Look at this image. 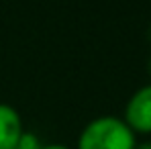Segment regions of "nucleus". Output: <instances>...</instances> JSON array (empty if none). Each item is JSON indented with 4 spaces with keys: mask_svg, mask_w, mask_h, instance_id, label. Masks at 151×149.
<instances>
[{
    "mask_svg": "<svg viewBox=\"0 0 151 149\" xmlns=\"http://www.w3.org/2000/svg\"><path fill=\"white\" fill-rule=\"evenodd\" d=\"M137 135L119 117H98L78 135L76 149H135Z\"/></svg>",
    "mask_w": 151,
    "mask_h": 149,
    "instance_id": "nucleus-1",
    "label": "nucleus"
},
{
    "mask_svg": "<svg viewBox=\"0 0 151 149\" xmlns=\"http://www.w3.org/2000/svg\"><path fill=\"white\" fill-rule=\"evenodd\" d=\"M123 121L133 129L135 135L137 133L149 135L151 133V84L141 86L127 100Z\"/></svg>",
    "mask_w": 151,
    "mask_h": 149,
    "instance_id": "nucleus-2",
    "label": "nucleus"
},
{
    "mask_svg": "<svg viewBox=\"0 0 151 149\" xmlns=\"http://www.w3.org/2000/svg\"><path fill=\"white\" fill-rule=\"evenodd\" d=\"M23 133L25 127L19 110L10 104L0 102V149H14Z\"/></svg>",
    "mask_w": 151,
    "mask_h": 149,
    "instance_id": "nucleus-3",
    "label": "nucleus"
},
{
    "mask_svg": "<svg viewBox=\"0 0 151 149\" xmlns=\"http://www.w3.org/2000/svg\"><path fill=\"white\" fill-rule=\"evenodd\" d=\"M41 139L35 135V133H31V131H25L23 133V137L19 139V143H17V147L14 149H41Z\"/></svg>",
    "mask_w": 151,
    "mask_h": 149,
    "instance_id": "nucleus-4",
    "label": "nucleus"
},
{
    "mask_svg": "<svg viewBox=\"0 0 151 149\" xmlns=\"http://www.w3.org/2000/svg\"><path fill=\"white\" fill-rule=\"evenodd\" d=\"M41 149H70L63 143H49V145H41Z\"/></svg>",
    "mask_w": 151,
    "mask_h": 149,
    "instance_id": "nucleus-5",
    "label": "nucleus"
},
{
    "mask_svg": "<svg viewBox=\"0 0 151 149\" xmlns=\"http://www.w3.org/2000/svg\"><path fill=\"white\" fill-rule=\"evenodd\" d=\"M135 149H151V141H145V143H137Z\"/></svg>",
    "mask_w": 151,
    "mask_h": 149,
    "instance_id": "nucleus-6",
    "label": "nucleus"
},
{
    "mask_svg": "<svg viewBox=\"0 0 151 149\" xmlns=\"http://www.w3.org/2000/svg\"><path fill=\"white\" fill-rule=\"evenodd\" d=\"M147 72H149V76H151V57H149V61H147Z\"/></svg>",
    "mask_w": 151,
    "mask_h": 149,
    "instance_id": "nucleus-7",
    "label": "nucleus"
},
{
    "mask_svg": "<svg viewBox=\"0 0 151 149\" xmlns=\"http://www.w3.org/2000/svg\"><path fill=\"white\" fill-rule=\"evenodd\" d=\"M149 39H151V25H149Z\"/></svg>",
    "mask_w": 151,
    "mask_h": 149,
    "instance_id": "nucleus-8",
    "label": "nucleus"
}]
</instances>
